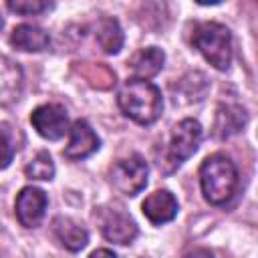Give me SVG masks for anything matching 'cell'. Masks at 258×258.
Here are the masks:
<instances>
[{
    "mask_svg": "<svg viewBox=\"0 0 258 258\" xmlns=\"http://www.w3.org/2000/svg\"><path fill=\"white\" fill-rule=\"evenodd\" d=\"M48 206V198L40 187L26 185L18 191L16 202H14V214L20 226L24 228H36L44 220Z\"/></svg>",
    "mask_w": 258,
    "mask_h": 258,
    "instance_id": "obj_8",
    "label": "cell"
},
{
    "mask_svg": "<svg viewBox=\"0 0 258 258\" xmlns=\"http://www.w3.org/2000/svg\"><path fill=\"white\" fill-rule=\"evenodd\" d=\"M183 258H214V256H212V252L206 250V248H196V250H191L189 254H185Z\"/></svg>",
    "mask_w": 258,
    "mask_h": 258,
    "instance_id": "obj_22",
    "label": "cell"
},
{
    "mask_svg": "<svg viewBox=\"0 0 258 258\" xmlns=\"http://www.w3.org/2000/svg\"><path fill=\"white\" fill-rule=\"evenodd\" d=\"M238 167L226 153L208 155L200 165V187L212 206L228 204L238 189Z\"/></svg>",
    "mask_w": 258,
    "mask_h": 258,
    "instance_id": "obj_2",
    "label": "cell"
},
{
    "mask_svg": "<svg viewBox=\"0 0 258 258\" xmlns=\"http://www.w3.org/2000/svg\"><path fill=\"white\" fill-rule=\"evenodd\" d=\"M95 38H97L99 46L103 48V52H107V54H117L123 48V42H125L123 28H121L119 20L113 18V16H103V18L97 20Z\"/></svg>",
    "mask_w": 258,
    "mask_h": 258,
    "instance_id": "obj_17",
    "label": "cell"
},
{
    "mask_svg": "<svg viewBox=\"0 0 258 258\" xmlns=\"http://www.w3.org/2000/svg\"><path fill=\"white\" fill-rule=\"evenodd\" d=\"M52 232L58 238V242L71 252H79L89 244V232L85 230V226H81L73 218H67V216L54 218Z\"/></svg>",
    "mask_w": 258,
    "mask_h": 258,
    "instance_id": "obj_15",
    "label": "cell"
},
{
    "mask_svg": "<svg viewBox=\"0 0 258 258\" xmlns=\"http://www.w3.org/2000/svg\"><path fill=\"white\" fill-rule=\"evenodd\" d=\"M177 93L173 97L175 103L179 105H189V103H198L206 97L208 89H210V83H208V77L200 71H189L187 75H183L177 85H175Z\"/></svg>",
    "mask_w": 258,
    "mask_h": 258,
    "instance_id": "obj_16",
    "label": "cell"
},
{
    "mask_svg": "<svg viewBox=\"0 0 258 258\" xmlns=\"http://www.w3.org/2000/svg\"><path fill=\"white\" fill-rule=\"evenodd\" d=\"M10 44L22 52H42L50 44V36L36 24H18L10 34Z\"/></svg>",
    "mask_w": 258,
    "mask_h": 258,
    "instance_id": "obj_13",
    "label": "cell"
},
{
    "mask_svg": "<svg viewBox=\"0 0 258 258\" xmlns=\"http://www.w3.org/2000/svg\"><path fill=\"white\" fill-rule=\"evenodd\" d=\"M147 175H149L147 161L139 153H131L129 157H123L113 163L109 171V181L119 194L133 198L141 189H145Z\"/></svg>",
    "mask_w": 258,
    "mask_h": 258,
    "instance_id": "obj_5",
    "label": "cell"
},
{
    "mask_svg": "<svg viewBox=\"0 0 258 258\" xmlns=\"http://www.w3.org/2000/svg\"><path fill=\"white\" fill-rule=\"evenodd\" d=\"M24 89V75L16 60L0 54V107L14 105Z\"/></svg>",
    "mask_w": 258,
    "mask_h": 258,
    "instance_id": "obj_11",
    "label": "cell"
},
{
    "mask_svg": "<svg viewBox=\"0 0 258 258\" xmlns=\"http://www.w3.org/2000/svg\"><path fill=\"white\" fill-rule=\"evenodd\" d=\"M117 105L125 117L139 125H151L161 117L163 111V99L161 91L145 79H127L119 93H117Z\"/></svg>",
    "mask_w": 258,
    "mask_h": 258,
    "instance_id": "obj_1",
    "label": "cell"
},
{
    "mask_svg": "<svg viewBox=\"0 0 258 258\" xmlns=\"http://www.w3.org/2000/svg\"><path fill=\"white\" fill-rule=\"evenodd\" d=\"M30 123L36 133L48 141H58L69 133V113L60 103H44L32 109Z\"/></svg>",
    "mask_w": 258,
    "mask_h": 258,
    "instance_id": "obj_7",
    "label": "cell"
},
{
    "mask_svg": "<svg viewBox=\"0 0 258 258\" xmlns=\"http://www.w3.org/2000/svg\"><path fill=\"white\" fill-rule=\"evenodd\" d=\"M16 151H18L16 129L10 123L2 121L0 123V169H6L12 163Z\"/></svg>",
    "mask_w": 258,
    "mask_h": 258,
    "instance_id": "obj_19",
    "label": "cell"
},
{
    "mask_svg": "<svg viewBox=\"0 0 258 258\" xmlns=\"http://www.w3.org/2000/svg\"><path fill=\"white\" fill-rule=\"evenodd\" d=\"M177 200L169 189H155L151 191L143 204H141V212L143 216L153 224V226H161L171 222L177 216Z\"/></svg>",
    "mask_w": 258,
    "mask_h": 258,
    "instance_id": "obj_10",
    "label": "cell"
},
{
    "mask_svg": "<svg viewBox=\"0 0 258 258\" xmlns=\"http://www.w3.org/2000/svg\"><path fill=\"white\" fill-rule=\"evenodd\" d=\"M194 48L218 71H228L232 64V32L228 26L206 20L194 24L191 30Z\"/></svg>",
    "mask_w": 258,
    "mask_h": 258,
    "instance_id": "obj_3",
    "label": "cell"
},
{
    "mask_svg": "<svg viewBox=\"0 0 258 258\" xmlns=\"http://www.w3.org/2000/svg\"><path fill=\"white\" fill-rule=\"evenodd\" d=\"M89 258H117V254L113 250H109V248H99V250L91 252Z\"/></svg>",
    "mask_w": 258,
    "mask_h": 258,
    "instance_id": "obj_21",
    "label": "cell"
},
{
    "mask_svg": "<svg viewBox=\"0 0 258 258\" xmlns=\"http://www.w3.org/2000/svg\"><path fill=\"white\" fill-rule=\"evenodd\" d=\"M99 216V228L105 240L113 242V244H131L137 236V224L135 220L117 206H107V208H99L97 212Z\"/></svg>",
    "mask_w": 258,
    "mask_h": 258,
    "instance_id": "obj_6",
    "label": "cell"
},
{
    "mask_svg": "<svg viewBox=\"0 0 258 258\" xmlns=\"http://www.w3.org/2000/svg\"><path fill=\"white\" fill-rule=\"evenodd\" d=\"M202 143V125L196 119H181L169 137V145L165 151L163 161H159V169L163 167L165 173L177 169L183 161H187Z\"/></svg>",
    "mask_w": 258,
    "mask_h": 258,
    "instance_id": "obj_4",
    "label": "cell"
},
{
    "mask_svg": "<svg viewBox=\"0 0 258 258\" xmlns=\"http://www.w3.org/2000/svg\"><path fill=\"white\" fill-rule=\"evenodd\" d=\"M248 123V113L242 105L238 103H222L216 109V119H214V135L218 139H228L244 129Z\"/></svg>",
    "mask_w": 258,
    "mask_h": 258,
    "instance_id": "obj_12",
    "label": "cell"
},
{
    "mask_svg": "<svg viewBox=\"0 0 258 258\" xmlns=\"http://www.w3.org/2000/svg\"><path fill=\"white\" fill-rule=\"evenodd\" d=\"M4 28V14H2V10H0V30Z\"/></svg>",
    "mask_w": 258,
    "mask_h": 258,
    "instance_id": "obj_23",
    "label": "cell"
},
{
    "mask_svg": "<svg viewBox=\"0 0 258 258\" xmlns=\"http://www.w3.org/2000/svg\"><path fill=\"white\" fill-rule=\"evenodd\" d=\"M26 177L30 179H38V181H50L54 177V161L48 155V151H38L28 165L24 167Z\"/></svg>",
    "mask_w": 258,
    "mask_h": 258,
    "instance_id": "obj_18",
    "label": "cell"
},
{
    "mask_svg": "<svg viewBox=\"0 0 258 258\" xmlns=\"http://www.w3.org/2000/svg\"><path fill=\"white\" fill-rule=\"evenodd\" d=\"M6 6H8V10H12L20 16H36V14H42L52 8V4L46 0H8Z\"/></svg>",
    "mask_w": 258,
    "mask_h": 258,
    "instance_id": "obj_20",
    "label": "cell"
},
{
    "mask_svg": "<svg viewBox=\"0 0 258 258\" xmlns=\"http://www.w3.org/2000/svg\"><path fill=\"white\" fill-rule=\"evenodd\" d=\"M101 141L93 127L85 119H77L69 129V143L62 149V155L69 161H81L89 155H93L99 149Z\"/></svg>",
    "mask_w": 258,
    "mask_h": 258,
    "instance_id": "obj_9",
    "label": "cell"
},
{
    "mask_svg": "<svg viewBox=\"0 0 258 258\" xmlns=\"http://www.w3.org/2000/svg\"><path fill=\"white\" fill-rule=\"evenodd\" d=\"M163 62H165V52L161 48L145 46V48H139L137 52H133V56L127 60V67L133 71L135 79L149 81L163 69Z\"/></svg>",
    "mask_w": 258,
    "mask_h": 258,
    "instance_id": "obj_14",
    "label": "cell"
}]
</instances>
